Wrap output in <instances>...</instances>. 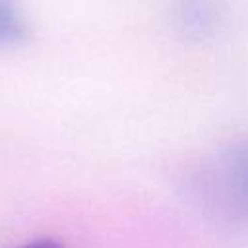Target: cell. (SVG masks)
<instances>
[{
    "label": "cell",
    "instance_id": "1",
    "mask_svg": "<svg viewBox=\"0 0 248 248\" xmlns=\"http://www.w3.org/2000/svg\"><path fill=\"white\" fill-rule=\"evenodd\" d=\"M217 176L223 196L240 209H248V141L225 155Z\"/></svg>",
    "mask_w": 248,
    "mask_h": 248
},
{
    "label": "cell",
    "instance_id": "2",
    "mask_svg": "<svg viewBox=\"0 0 248 248\" xmlns=\"http://www.w3.org/2000/svg\"><path fill=\"white\" fill-rule=\"evenodd\" d=\"M219 17L217 0H178L176 19L182 31L202 35L209 31Z\"/></svg>",
    "mask_w": 248,
    "mask_h": 248
},
{
    "label": "cell",
    "instance_id": "3",
    "mask_svg": "<svg viewBox=\"0 0 248 248\" xmlns=\"http://www.w3.org/2000/svg\"><path fill=\"white\" fill-rule=\"evenodd\" d=\"M17 248H64V246L54 238H37V240H31L27 244H21Z\"/></svg>",
    "mask_w": 248,
    "mask_h": 248
}]
</instances>
